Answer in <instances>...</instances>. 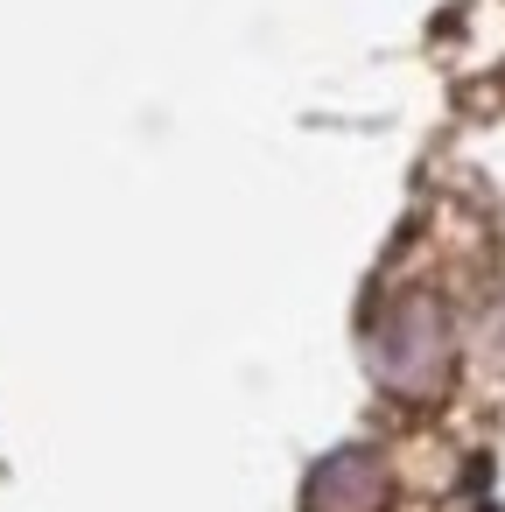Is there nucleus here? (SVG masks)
I'll list each match as a JSON object with an SVG mask.
<instances>
[{
    "label": "nucleus",
    "mask_w": 505,
    "mask_h": 512,
    "mask_svg": "<svg viewBox=\"0 0 505 512\" xmlns=\"http://www.w3.org/2000/svg\"><path fill=\"white\" fill-rule=\"evenodd\" d=\"M449 323H442V302L435 295H400L379 330H372V372L407 393V400H435L449 386Z\"/></svg>",
    "instance_id": "obj_1"
},
{
    "label": "nucleus",
    "mask_w": 505,
    "mask_h": 512,
    "mask_svg": "<svg viewBox=\"0 0 505 512\" xmlns=\"http://www.w3.org/2000/svg\"><path fill=\"white\" fill-rule=\"evenodd\" d=\"M386 498H393V470L379 449H330L302 484L309 512H386Z\"/></svg>",
    "instance_id": "obj_2"
}]
</instances>
